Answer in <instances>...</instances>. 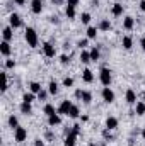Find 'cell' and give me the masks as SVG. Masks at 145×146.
<instances>
[{
  "label": "cell",
  "mask_w": 145,
  "mask_h": 146,
  "mask_svg": "<svg viewBox=\"0 0 145 146\" xmlns=\"http://www.w3.org/2000/svg\"><path fill=\"white\" fill-rule=\"evenodd\" d=\"M24 39H26V42H28L29 48H36L38 42H39L36 29H34V27H26V31H24Z\"/></svg>",
  "instance_id": "6da1fadb"
},
{
  "label": "cell",
  "mask_w": 145,
  "mask_h": 146,
  "mask_svg": "<svg viewBox=\"0 0 145 146\" xmlns=\"http://www.w3.org/2000/svg\"><path fill=\"white\" fill-rule=\"evenodd\" d=\"M99 80H101V83H103L104 87H109V85H111L113 75H111V70H109L108 66H103V68L99 70Z\"/></svg>",
  "instance_id": "7a4b0ae2"
},
{
  "label": "cell",
  "mask_w": 145,
  "mask_h": 146,
  "mask_svg": "<svg viewBox=\"0 0 145 146\" xmlns=\"http://www.w3.org/2000/svg\"><path fill=\"white\" fill-rule=\"evenodd\" d=\"M26 138H28V129H26V127L19 126L17 129H14V139H15L17 143H24Z\"/></svg>",
  "instance_id": "3957f363"
},
{
  "label": "cell",
  "mask_w": 145,
  "mask_h": 146,
  "mask_svg": "<svg viewBox=\"0 0 145 146\" xmlns=\"http://www.w3.org/2000/svg\"><path fill=\"white\" fill-rule=\"evenodd\" d=\"M9 26H10V27H14V29L22 27V19H21V15H19V14H15V12H12V14L9 15Z\"/></svg>",
  "instance_id": "277c9868"
},
{
  "label": "cell",
  "mask_w": 145,
  "mask_h": 146,
  "mask_svg": "<svg viewBox=\"0 0 145 146\" xmlns=\"http://www.w3.org/2000/svg\"><path fill=\"white\" fill-rule=\"evenodd\" d=\"M101 97H103V100H104L106 104H113V102H114V99H116L114 92H113L109 87H104V88H103V92H101Z\"/></svg>",
  "instance_id": "5b68a950"
},
{
  "label": "cell",
  "mask_w": 145,
  "mask_h": 146,
  "mask_svg": "<svg viewBox=\"0 0 145 146\" xmlns=\"http://www.w3.org/2000/svg\"><path fill=\"white\" fill-rule=\"evenodd\" d=\"M43 54H44L46 58H55V54H56L55 46H53L51 42H44V44H43Z\"/></svg>",
  "instance_id": "8992f818"
},
{
  "label": "cell",
  "mask_w": 145,
  "mask_h": 146,
  "mask_svg": "<svg viewBox=\"0 0 145 146\" xmlns=\"http://www.w3.org/2000/svg\"><path fill=\"white\" fill-rule=\"evenodd\" d=\"M72 102H70V100H63V102H62V104H60V106H58V114H60V115H68V112H70V109H72Z\"/></svg>",
  "instance_id": "52a82bcc"
},
{
  "label": "cell",
  "mask_w": 145,
  "mask_h": 146,
  "mask_svg": "<svg viewBox=\"0 0 145 146\" xmlns=\"http://www.w3.org/2000/svg\"><path fill=\"white\" fill-rule=\"evenodd\" d=\"M10 53H12L10 42H9V41H2V42H0V54H2L3 58H9Z\"/></svg>",
  "instance_id": "ba28073f"
},
{
  "label": "cell",
  "mask_w": 145,
  "mask_h": 146,
  "mask_svg": "<svg viewBox=\"0 0 145 146\" xmlns=\"http://www.w3.org/2000/svg\"><path fill=\"white\" fill-rule=\"evenodd\" d=\"M2 37H3V41H12L14 39V27H10V26H5L3 29H2Z\"/></svg>",
  "instance_id": "9c48e42d"
},
{
  "label": "cell",
  "mask_w": 145,
  "mask_h": 146,
  "mask_svg": "<svg viewBox=\"0 0 145 146\" xmlns=\"http://www.w3.org/2000/svg\"><path fill=\"white\" fill-rule=\"evenodd\" d=\"M125 100H126V104H137V94H135V90L133 88H128L126 90V94H125Z\"/></svg>",
  "instance_id": "30bf717a"
},
{
  "label": "cell",
  "mask_w": 145,
  "mask_h": 146,
  "mask_svg": "<svg viewBox=\"0 0 145 146\" xmlns=\"http://www.w3.org/2000/svg\"><path fill=\"white\" fill-rule=\"evenodd\" d=\"M31 12L36 15L43 12V0H31Z\"/></svg>",
  "instance_id": "8fae6325"
},
{
  "label": "cell",
  "mask_w": 145,
  "mask_h": 146,
  "mask_svg": "<svg viewBox=\"0 0 145 146\" xmlns=\"http://www.w3.org/2000/svg\"><path fill=\"white\" fill-rule=\"evenodd\" d=\"M48 124L51 126V127H55V126H60L62 124V115L56 112V114H53V115H50L48 117Z\"/></svg>",
  "instance_id": "7c38bea8"
},
{
  "label": "cell",
  "mask_w": 145,
  "mask_h": 146,
  "mask_svg": "<svg viewBox=\"0 0 145 146\" xmlns=\"http://www.w3.org/2000/svg\"><path fill=\"white\" fill-rule=\"evenodd\" d=\"M111 14H113L114 17H119V15H123V3H119V2L113 3V7H111Z\"/></svg>",
  "instance_id": "4fadbf2b"
},
{
  "label": "cell",
  "mask_w": 145,
  "mask_h": 146,
  "mask_svg": "<svg viewBox=\"0 0 145 146\" xmlns=\"http://www.w3.org/2000/svg\"><path fill=\"white\" fill-rule=\"evenodd\" d=\"M133 26H135V19H133L132 15H126V17L123 19V29L132 31V29H133Z\"/></svg>",
  "instance_id": "5bb4252c"
},
{
  "label": "cell",
  "mask_w": 145,
  "mask_h": 146,
  "mask_svg": "<svg viewBox=\"0 0 145 146\" xmlns=\"http://www.w3.org/2000/svg\"><path fill=\"white\" fill-rule=\"evenodd\" d=\"M97 29H99V31H104V33H108V31H111V29H113V24H111V21H109V19H103V21L99 22Z\"/></svg>",
  "instance_id": "9a60e30c"
},
{
  "label": "cell",
  "mask_w": 145,
  "mask_h": 146,
  "mask_svg": "<svg viewBox=\"0 0 145 146\" xmlns=\"http://www.w3.org/2000/svg\"><path fill=\"white\" fill-rule=\"evenodd\" d=\"M19 110H21V114H24V115H31V114H33V106H31L29 102H22V104L19 106Z\"/></svg>",
  "instance_id": "2e32d148"
},
{
  "label": "cell",
  "mask_w": 145,
  "mask_h": 146,
  "mask_svg": "<svg viewBox=\"0 0 145 146\" xmlns=\"http://www.w3.org/2000/svg\"><path fill=\"white\" fill-rule=\"evenodd\" d=\"M75 143H77V134H73L72 131L65 136V141H63V145L65 146H75Z\"/></svg>",
  "instance_id": "e0dca14e"
},
{
  "label": "cell",
  "mask_w": 145,
  "mask_h": 146,
  "mask_svg": "<svg viewBox=\"0 0 145 146\" xmlns=\"http://www.w3.org/2000/svg\"><path fill=\"white\" fill-rule=\"evenodd\" d=\"M82 80H84L85 83H92V82H94V73L91 72L89 68H85V70L82 72Z\"/></svg>",
  "instance_id": "ac0fdd59"
},
{
  "label": "cell",
  "mask_w": 145,
  "mask_h": 146,
  "mask_svg": "<svg viewBox=\"0 0 145 146\" xmlns=\"http://www.w3.org/2000/svg\"><path fill=\"white\" fill-rule=\"evenodd\" d=\"M106 127L111 129V131H114V129L118 127V119H116L114 115H109L108 119H106Z\"/></svg>",
  "instance_id": "d6986e66"
},
{
  "label": "cell",
  "mask_w": 145,
  "mask_h": 146,
  "mask_svg": "<svg viewBox=\"0 0 145 146\" xmlns=\"http://www.w3.org/2000/svg\"><path fill=\"white\" fill-rule=\"evenodd\" d=\"M135 114L137 115H145V102L144 100H138L135 104Z\"/></svg>",
  "instance_id": "ffe728a7"
},
{
  "label": "cell",
  "mask_w": 145,
  "mask_h": 146,
  "mask_svg": "<svg viewBox=\"0 0 145 146\" xmlns=\"http://www.w3.org/2000/svg\"><path fill=\"white\" fill-rule=\"evenodd\" d=\"M36 99H38V95L33 94V92H26V94L22 95V102H29V104H33Z\"/></svg>",
  "instance_id": "44dd1931"
},
{
  "label": "cell",
  "mask_w": 145,
  "mask_h": 146,
  "mask_svg": "<svg viewBox=\"0 0 145 146\" xmlns=\"http://www.w3.org/2000/svg\"><path fill=\"white\" fill-rule=\"evenodd\" d=\"M91 61H99V58H101V53H99V48H91Z\"/></svg>",
  "instance_id": "7402d4cb"
},
{
  "label": "cell",
  "mask_w": 145,
  "mask_h": 146,
  "mask_svg": "<svg viewBox=\"0 0 145 146\" xmlns=\"http://www.w3.org/2000/svg\"><path fill=\"white\" fill-rule=\"evenodd\" d=\"M48 92H50L51 95H56V94H58V83H56V80H51V82L48 83Z\"/></svg>",
  "instance_id": "603a6c76"
},
{
  "label": "cell",
  "mask_w": 145,
  "mask_h": 146,
  "mask_svg": "<svg viewBox=\"0 0 145 146\" xmlns=\"http://www.w3.org/2000/svg\"><path fill=\"white\" fill-rule=\"evenodd\" d=\"M41 90H43V88H41V83H39V82H31V83H29V92H33V94L38 95Z\"/></svg>",
  "instance_id": "cb8c5ba5"
},
{
  "label": "cell",
  "mask_w": 145,
  "mask_h": 146,
  "mask_svg": "<svg viewBox=\"0 0 145 146\" xmlns=\"http://www.w3.org/2000/svg\"><path fill=\"white\" fill-rule=\"evenodd\" d=\"M123 48L126 49V51H130L132 48H133V39L130 36H125L123 37Z\"/></svg>",
  "instance_id": "d4e9b609"
},
{
  "label": "cell",
  "mask_w": 145,
  "mask_h": 146,
  "mask_svg": "<svg viewBox=\"0 0 145 146\" xmlns=\"http://www.w3.org/2000/svg\"><path fill=\"white\" fill-rule=\"evenodd\" d=\"M97 27H94V26H89L87 27V39H96V36H97Z\"/></svg>",
  "instance_id": "484cf974"
},
{
  "label": "cell",
  "mask_w": 145,
  "mask_h": 146,
  "mask_svg": "<svg viewBox=\"0 0 145 146\" xmlns=\"http://www.w3.org/2000/svg\"><path fill=\"white\" fill-rule=\"evenodd\" d=\"M80 61H82L84 65L91 63V53H89V51H85V49H82V53H80Z\"/></svg>",
  "instance_id": "4316f807"
},
{
  "label": "cell",
  "mask_w": 145,
  "mask_h": 146,
  "mask_svg": "<svg viewBox=\"0 0 145 146\" xmlns=\"http://www.w3.org/2000/svg\"><path fill=\"white\" fill-rule=\"evenodd\" d=\"M82 102H84L85 106H89V104L92 102V94H91L89 90H84V94H82Z\"/></svg>",
  "instance_id": "83f0119b"
},
{
  "label": "cell",
  "mask_w": 145,
  "mask_h": 146,
  "mask_svg": "<svg viewBox=\"0 0 145 146\" xmlns=\"http://www.w3.org/2000/svg\"><path fill=\"white\" fill-rule=\"evenodd\" d=\"M65 15H67L68 19H75V15H77V12H75V7L67 5V7H65Z\"/></svg>",
  "instance_id": "f1b7e54d"
},
{
  "label": "cell",
  "mask_w": 145,
  "mask_h": 146,
  "mask_svg": "<svg viewBox=\"0 0 145 146\" xmlns=\"http://www.w3.org/2000/svg\"><path fill=\"white\" fill-rule=\"evenodd\" d=\"M79 115H80V109H79V107L73 104L72 109H70V112H68V117H70V119H77Z\"/></svg>",
  "instance_id": "f546056e"
},
{
  "label": "cell",
  "mask_w": 145,
  "mask_h": 146,
  "mask_svg": "<svg viewBox=\"0 0 145 146\" xmlns=\"http://www.w3.org/2000/svg\"><path fill=\"white\" fill-rule=\"evenodd\" d=\"M43 112H44V114H46V115L50 117V115H53V114H56L58 110L55 109V107H53L51 104H46V106H44V109H43Z\"/></svg>",
  "instance_id": "4dcf8cb0"
},
{
  "label": "cell",
  "mask_w": 145,
  "mask_h": 146,
  "mask_svg": "<svg viewBox=\"0 0 145 146\" xmlns=\"http://www.w3.org/2000/svg\"><path fill=\"white\" fill-rule=\"evenodd\" d=\"M9 126H10L12 129H17V127H19V119H17V115H10V117H9Z\"/></svg>",
  "instance_id": "1f68e13d"
},
{
  "label": "cell",
  "mask_w": 145,
  "mask_h": 146,
  "mask_svg": "<svg viewBox=\"0 0 145 146\" xmlns=\"http://www.w3.org/2000/svg\"><path fill=\"white\" fill-rule=\"evenodd\" d=\"M91 19H92V17H91V14H89V12H82V14H80V21H82V24H85V26H87V24L91 22Z\"/></svg>",
  "instance_id": "d6a6232c"
},
{
  "label": "cell",
  "mask_w": 145,
  "mask_h": 146,
  "mask_svg": "<svg viewBox=\"0 0 145 146\" xmlns=\"http://www.w3.org/2000/svg\"><path fill=\"white\" fill-rule=\"evenodd\" d=\"M2 80H3V85H2V92L5 94L7 90H9V80H7V73L2 72Z\"/></svg>",
  "instance_id": "836d02e7"
},
{
  "label": "cell",
  "mask_w": 145,
  "mask_h": 146,
  "mask_svg": "<svg viewBox=\"0 0 145 146\" xmlns=\"http://www.w3.org/2000/svg\"><path fill=\"white\" fill-rule=\"evenodd\" d=\"M63 87H67V88H68V87H73V78L72 76H65V78H63Z\"/></svg>",
  "instance_id": "e575fe53"
},
{
  "label": "cell",
  "mask_w": 145,
  "mask_h": 146,
  "mask_svg": "<svg viewBox=\"0 0 145 146\" xmlns=\"http://www.w3.org/2000/svg\"><path fill=\"white\" fill-rule=\"evenodd\" d=\"M103 138H104L106 141H111V139H113V134H111V129H108V127H106V129L103 131Z\"/></svg>",
  "instance_id": "d590c367"
},
{
  "label": "cell",
  "mask_w": 145,
  "mask_h": 146,
  "mask_svg": "<svg viewBox=\"0 0 145 146\" xmlns=\"http://www.w3.org/2000/svg\"><path fill=\"white\" fill-rule=\"evenodd\" d=\"M87 44H89V39H80V41L77 42V46H79L80 49H85V48H87Z\"/></svg>",
  "instance_id": "8d00e7d4"
},
{
  "label": "cell",
  "mask_w": 145,
  "mask_h": 146,
  "mask_svg": "<svg viewBox=\"0 0 145 146\" xmlns=\"http://www.w3.org/2000/svg\"><path fill=\"white\" fill-rule=\"evenodd\" d=\"M60 63H62V65H68V63H70V56H68V54H62V56H60Z\"/></svg>",
  "instance_id": "74e56055"
},
{
  "label": "cell",
  "mask_w": 145,
  "mask_h": 146,
  "mask_svg": "<svg viewBox=\"0 0 145 146\" xmlns=\"http://www.w3.org/2000/svg\"><path fill=\"white\" fill-rule=\"evenodd\" d=\"M5 68H9V70H10V68H15V61H14V60H10V58H9V60H5Z\"/></svg>",
  "instance_id": "f35d334b"
},
{
  "label": "cell",
  "mask_w": 145,
  "mask_h": 146,
  "mask_svg": "<svg viewBox=\"0 0 145 146\" xmlns=\"http://www.w3.org/2000/svg\"><path fill=\"white\" fill-rule=\"evenodd\" d=\"M48 94H50V92H46V90H41V92L38 94V100H46Z\"/></svg>",
  "instance_id": "ab89813d"
},
{
  "label": "cell",
  "mask_w": 145,
  "mask_h": 146,
  "mask_svg": "<svg viewBox=\"0 0 145 146\" xmlns=\"http://www.w3.org/2000/svg\"><path fill=\"white\" fill-rule=\"evenodd\" d=\"M80 129H82V126H80V124H73V126H72V133H73V134H77V136L80 134Z\"/></svg>",
  "instance_id": "60d3db41"
},
{
  "label": "cell",
  "mask_w": 145,
  "mask_h": 146,
  "mask_svg": "<svg viewBox=\"0 0 145 146\" xmlns=\"http://www.w3.org/2000/svg\"><path fill=\"white\" fill-rule=\"evenodd\" d=\"M82 94H84V90H82V88H77V90H75V99L82 100Z\"/></svg>",
  "instance_id": "b9f144b4"
},
{
  "label": "cell",
  "mask_w": 145,
  "mask_h": 146,
  "mask_svg": "<svg viewBox=\"0 0 145 146\" xmlns=\"http://www.w3.org/2000/svg\"><path fill=\"white\" fill-rule=\"evenodd\" d=\"M67 2V5H70V7H77L79 5V0H65Z\"/></svg>",
  "instance_id": "7bdbcfd3"
},
{
  "label": "cell",
  "mask_w": 145,
  "mask_h": 146,
  "mask_svg": "<svg viewBox=\"0 0 145 146\" xmlns=\"http://www.w3.org/2000/svg\"><path fill=\"white\" fill-rule=\"evenodd\" d=\"M34 146H44V141L38 138V139H34Z\"/></svg>",
  "instance_id": "ee69618b"
},
{
  "label": "cell",
  "mask_w": 145,
  "mask_h": 146,
  "mask_svg": "<svg viewBox=\"0 0 145 146\" xmlns=\"http://www.w3.org/2000/svg\"><path fill=\"white\" fill-rule=\"evenodd\" d=\"M50 22H51V24H60L58 17H50Z\"/></svg>",
  "instance_id": "f6af8a7d"
},
{
  "label": "cell",
  "mask_w": 145,
  "mask_h": 146,
  "mask_svg": "<svg viewBox=\"0 0 145 146\" xmlns=\"http://www.w3.org/2000/svg\"><path fill=\"white\" fill-rule=\"evenodd\" d=\"M26 2H28V0H14L15 5H26Z\"/></svg>",
  "instance_id": "bcb514c9"
},
{
  "label": "cell",
  "mask_w": 145,
  "mask_h": 146,
  "mask_svg": "<svg viewBox=\"0 0 145 146\" xmlns=\"http://www.w3.org/2000/svg\"><path fill=\"white\" fill-rule=\"evenodd\" d=\"M140 10L145 12V0H140Z\"/></svg>",
  "instance_id": "7dc6e473"
},
{
  "label": "cell",
  "mask_w": 145,
  "mask_h": 146,
  "mask_svg": "<svg viewBox=\"0 0 145 146\" xmlns=\"http://www.w3.org/2000/svg\"><path fill=\"white\" fill-rule=\"evenodd\" d=\"M80 121H82V122H87V121H89V115H80Z\"/></svg>",
  "instance_id": "c3c4849f"
},
{
  "label": "cell",
  "mask_w": 145,
  "mask_h": 146,
  "mask_svg": "<svg viewBox=\"0 0 145 146\" xmlns=\"http://www.w3.org/2000/svg\"><path fill=\"white\" fill-rule=\"evenodd\" d=\"M140 46H142V49H144V53H145V37H142V41H140Z\"/></svg>",
  "instance_id": "681fc988"
},
{
  "label": "cell",
  "mask_w": 145,
  "mask_h": 146,
  "mask_svg": "<svg viewBox=\"0 0 145 146\" xmlns=\"http://www.w3.org/2000/svg\"><path fill=\"white\" fill-rule=\"evenodd\" d=\"M51 2H53V3H62L63 0H51Z\"/></svg>",
  "instance_id": "f907efd6"
},
{
  "label": "cell",
  "mask_w": 145,
  "mask_h": 146,
  "mask_svg": "<svg viewBox=\"0 0 145 146\" xmlns=\"http://www.w3.org/2000/svg\"><path fill=\"white\" fill-rule=\"evenodd\" d=\"M142 138H144V139H145V127H144V129H142Z\"/></svg>",
  "instance_id": "816d5d0a"
},
{
  "label": "cell",
  "mask_w": 145,
  "mask_h": 146,
  "mask_svg": "<svg viewBox=\"0 0 145 146\" xmlns=\"http://www.w3.org/2000/svg\"><path fill=\"white\" fill-rule=\"evenodd\" d=\"M142 99H144V102H145V90H144V94H142Z\"/></svg>",
  "instance_id": "f5cc1de1"
},
{
  "label": "cell",
  "mask_w": 145,
  "mask_h": 146,
  "mask_svg": "<svg viewBox=\"0 0 145 146\" xmlns=\"http://www.w3.org/2000/svg\"><path fill=\"white\" fill-rule=\"evenodd\" d=\"M89 146H96V143H89Z\"/></svg>",
  "instance_id": "db71d44e"
},
{
  "label": "cell",
  "mask_w": 145,
  "mask_h": 146,
  "mask_svg": "<svg viewBox=\"0 0 145 146\" xmlns=\"http://www.w3.org/2000/svg\"><path fill=\"white\" fill-rule=\"evenodd\" d=\"M103 146H106V145H103Z\"/></svg>",
  "instance_id": "11a10c76"
},
{
  "label": "cell",
  "mask_w": 145,
  "mask_h": 146,
  "mask_svg": "<svg viewBox=\"0 0 145 146\" xmlns=\"http://www.w3.org/2000/svg\"><path fill=\"white\" fill-rule=\"evenodd\" d=\"M144 37H145V34H144Z\"/></svg>",
  "instance_id": "9f6ffc18"
}]
</instances>
